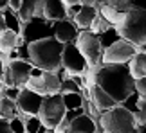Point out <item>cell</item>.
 I'll list each match as a JSON object with an SVG mask.
<instances>
[{"label":"cell","instance_id":"1","mask_svg":"<svg viewBox=\"0 0 146 133\" xmlns=\"http://www.w3.org/2000/svg\"><path fill=\"white\" fill-rule=\"evenodd\" d=\"M96 85L101 86L117 104L135 92V79L132 77L128 65H103L98 66Z\"/></svg>","mask_w":146,"mask_h":133},{"label":"cell","instance_id":"2","mask_svg":"<svg viewBox=\"0 0 146 133\" xmlns=\"http://www.w3.org/2000/svg\"><path fill=\"white\" fill-rule=\"evenodd\" d=\"M63 43L56 38H47L29 43V63L43 72H58L61 68V52Z\"/></svg>","mask_w":146,"mask_h":133},{"label":"cell","instance_id":"3","mask_svg":"<svg viewBox=\"0 0 146 133\" xmlns=\"http://www.w3.org/2000/svg\"><path fill=\"white\" fill-rule=\"evenodd\" d=\"M115 29L123 40L130 41L141 51L146 45V11L132 7L123 14V20L115 25Z\"/></svg>","mask_w":146,"mask_h":133},{"label":"cell","instance_id":"4","mask_svg":"<svg viewBox=\"0 0 146 133\" xmlns=\"http://www.w3.org/2000/svg\"><path fill=\"white\" fill-rule=\"evenodd\" d=\"M98 124L101 133H139V126L133 113L125 110L121 104L101 112Z\"/></svg>","mask_w":146,"mask_h":133},{"label":"cell","instance_id":"5","mask_svg":"<svg viewBox=\"0 0 146 133\" xmlns=\"http://www.w3.org/2000/svg\"><path fill=\"white\" fill-rule=\"evenodd\" d=\"M65 104H63V97L61 93H54V95H45L42 101L40 112H38V119L42 120V124L45 126L49 131L56 130L61 120L65 117Z\"/></svg>","mask_w":146,"mask_h":133},{"label":"cell","instance_id":"6","mask_svg":"<svg viewBox=\"0 0 146 133\" xmlns=\"http://www.w3.org/2000/svg\"><path fill=\"white\" fill-rule=\"evenodd\" d=\"M74 45L78 47V51L81 52V56L87 59V63L90 68L101 65V56H103V49L99 45V38L98 34H94L90 31H80L78 38L74 40Z\"/></svg>","mask_w":146,"mask_h":133},{"label":"cell","instance_id":"7","mask_svg":"<svg viewBox=\"0 0 146 133\" xmlns=\"http://www.w3.org/2000/svg\"><path fill=\"white\" fill-rule=\"evenodd\" d=\"M33 65L29 61H22V59H11V61L4 66V74H2V83L4 88L7 86H16V88H24L27 79L31 77Z\"/></svg>","mask_w":146,"mask_h":133},{"label":"cell","instance_id":"8","mask_svg":"<svg viewBox=\"0 0 146 133\" xmlns=\"http://www.w3.org/2000/svg\"><path fill=\"white\" fill-rule=\"evenodd\" d=\"M139 52V49L135 45H132L130 41L121 40L115 41L112 47L105 49L103 56H101V63L103 65H128L130 59Z\"/></svg>","mask_w":146,"mask_h":133},{"label":"cell","instance_id":"9","mask_svg":"<svg viewBox=\"0 0 146 133\" xmlns=\"http://www.w3.org/2000/svg\"><path fill=\"white\" fill-rule=\"evenodd\" d=\"M22 38L24 43H35L40 40H47V38H54V31H52V22H49L45 18H33L29 22H25L22 27Z\"/></svg>","mask_w":146,"mask_h":133},{"label":"cell","instance_id":"10","mask_svg":"<svg viewBox=\"0 0 146 133\" xmlns=\"http://www.w3.org/2000/svg\"><path fill=\"white\" fill-rule=\"evenodd\" d=\"M61 68H65L69 76H85L90 66L74 43H67L61 52Z\"/></svg>","mask_w":146,"mask_h":133},{"label":"cell","instance_id":"11","mask_svg":"<svg viewBox=\"0 0 146 133\" xmlns=\"http://www.w3.org/2000/svg\"><path fill=\"white\" fill-rule=\"evenodd\" d=\"M42 101L43 97L38 95V93L27 90V88H22L20 93H18V99H16V108H18V113H24V115H38L40 112V106H42Z\"/></svg>","mask_w":146,"mask_h":133},{"label":"cell","instance_id":"12","mask_svg":"<svg viewBox=\"0 0 146 133\" xmlns=\"http://www.w3.org/2000/svg\"><path fill=\"white\" fill-rule=\"evenodd\" d=\"M52 31H54V38L60 43H74L78 38V27L72 24V20H60V22H52Z\"/></svg>","mask_w":146,"mask_h":133},{"label":"cell","instance_id":"13","mask_svg":"<svg viewBox=\"0 0 146 133\" xmlns=\"http://www.w3.org/2000/svg\"><path fill=\"white\" fill-rule=\"evenodd\" d=\"M42 13H43V0H24L20 9L16 11L22 24H25V22H29L33 18H40Z\"/></svg>","mask_w":146,"mask_h":133},{"label":"cell","instance_id":"14","mask_svg":"<svg viewBox=\"0 0 146 133\" xmlns=\"http://www.w3.org/2000/svg\"><path fill=\"white\" fill-rule=\"evenodd\" d=\"M88 95H90V103L99 110V112H106V110L117 106V103L98 85H92L88 88Z\"/></svg>","mask_w":146,"mask_h":133},{"label":"cell","instance_id":"15","mask_svg":"<svg viewBox=\"0 0 146 133\" xmlns=\"http://www.w3.org/2000/svg\"><path fill=\"white\" fill-rule=\"evenodd\" d=\"M42 16L49 22H60L67 18V7L61 0H43Z\"/></svg>","mask_w":146,"mask_h":133},{"label":"cell","instance_id":"16","mask_svg":"<svg viewBox=\"0 0 146 133\" xmlns=\"http://www.w3.org/2000/svg\"><path fill=\"white\" fill-rule=\"evenodd\" d=\"M22 43H24V38H22L20 34H16V32L9 31V29L0 31V54L9 56V54L13 52L18 45H22Z\"/></svg>","mask_w":146,"mask_h":133},{"label":"cell","instance_id":"17","mask_svg":"<svg viewBox=\"0 0 146 133\" xmlns=\"http://www.w3.org/2000/svg\"><path fill=\"white\" fill-rule=\"evenodd\" d=\"M98 16V9L90 7V5H81V9L78 11V14L72 18V24H74L80 31H90V25L94 18Z\"/></svg>","mask_w":146,"mask_h":133},{"label":"cell","instance_id":"18","mask_svg":"<svg viewBox=\"0 0 146 133\" xmlns=\"http://www.w3.org/2000/svg\"><path fill=\"white\" fill-rule=\"evenodd\" d=\"M65 133H96V122L88 115H81L69 124Z\"/></svg>","mask_w":146,"mask_h":133},{"label":"cell","instance_id":"19","mask_svg":"<svg viewBox=\"0 0 146 133\" xmlns=\"http://www.w3.org/2000/svg\"><path fill=\"white\" fill-rule=\"evenodd\" d=\"M128 70L135 81L141 77H146V52H137L128 63Z\"/></svg>","mask_w":146,"mask_h":133},{"label":"cell","instance_id":"20","mask_svg":"<svg viewBox=\"0 0 146 133\" xmlns=\"http://www.w3.org/2000/svg\"><path fill=\"white\" fill-rule=\"evenodd\" d=\"M2 14H4L5 29L13 31V32H16V34H22V27H24V24L20 22L18 14H16V11H13L11 7H5V9L2 11Z\"/></svg>","mask_w":146,"mask_h":133},{"label":"cell","instance_id":"21","mask_svg":"<svg viewBox=\"0 0 146 133\" xmlns=\"http://www.w3.org/2000/svg\"><path fill=\"white\" fill-rule=\"evenodd\" d=\"M98 14L101 16L103 20H106L110 25H119V22L123 20V14L125 13H119V11H115L114 7H110L108 4H105V5H101V7H98Z\"/></svg>","mask_w":146,"mask_h":133},{"label":"cell","instance_id":"22","mask_svg":"<svg viewBox=\"0 0 146 133\" xmlns=\"http://www.w3.org/2000/svg\"><path fill=\"white\" fill-rule=\"evenodd\" d=\"M18 115V108H16V103L7 99L5 95H0V119L11 120L13 117Z\"/></svg>","mask_w":146,"mask_h":133},{"label":"cell","instance_id":"23","mask_svg":"<svg viewBox=\"0 0 146 133\" xmlns=\"http://www.w3.org/2000/svg\"><path fill=\"white\" fill-rule=\"evenodd\" d=\"M25 122V133H47L49 130L42 124V120L38 119V115H24L18 113Z\"/></svg>","mask_w":146,"mask_h":133},{"label":"cell","instance_id":"24","mask_svg":"<svg viewBox=\"0 0 146 133\" xmlns=\"http://www.w3.org/2000/svg\"><path fill=\"white\" fill-rule=\"evenodd\" d=\"M43 81H45L47 95L60 93V90H61V81H60V77L56 76V72H43Z\"/></svg>","mask_w":146,"mask_h":133},{"label":"cell","instance_id":"25","mask_svg":"<svg viewBox=\"0 0 146 133\" xmlns=\"http://www.w3.org/2000/svg\"><path fill=\"white\" fill-rule=\"evenodd\" d=\"M98 38H99V45H101V49H103V51H105V49H108V47H112L115 41L121 40V36L117 34V29H115V27L106 29L105 32H101Z\"/></svg>","mask_w":146,"mask_h":133},{"label":"cell","instance_id":"26","mask_svg":"<svg viewBox=\"0 0 146 133\" xmlns=\"http://www.w3.org/2000/svg\"><path fill=\"white\" fill-rule=\"evenodd\" d=\"M63 97V104L67 110H76V108H83L87 97H83V93H61Z\"/></svg>","mask_w":146,"mask_h":133},{"label":"cell","instance_id":"27","mask_svg":"<svg viewBox=\"0 0 146 133\" xmlns=\"http://www.w3.org/2000/svg\"><path fill=\"white\" fill-rule=\"evenodd\" d=\"M60 93H81V86L72 79V77H67L65 81H61V90Z\"/></svg>","mask_w":146,"mask_h":133},{"label":"cell","instance_id":"28","mask_svg":"<svg viewBox=\"0 0 146 133\" xmlns=\"http://www.w3.org/2000/svg\"><path fill=\"white\" fill-rule=\"evenodd\" d=\"M110 27H114V25H110L106 20H103L101 16L98 14L96 18H94V22H92V25H90V32H94V34H101V32H105L106 29H110Z\"/></svg>","mask_w":146,"mask_h":133},{"label":"cell","instance_id":"29","mask_svg":"<svg viewBox=\"0 0 146 133\" xmlns=\"http://www.w3.org/2000/svg\"><path fill=\"white\" fill-rule=\"evenodd\" d=\"M133 117H135V120H137V126H144L146 124V99L139 97L137 112L133 113Z\"/></svg>","mask_w":146,"mask_h":133},{"label":"cell","instance_id":"30","mask_svg":"<svg viewBox=\"0 0 146 133\" xmlns=\"http://www.w3.org/2000/svg\"><path fill=\"white\" fill-rule=\"evenodd\" d=\"M137 104H139V95H137V92H133L132 95H128L125 101L121 103V106L128 110V112H132V113H135L137 112Z\"/></svg>","mask_w":146,"mask_h":133},{"label":"cell","instance_id":"31","mask_svg":"<svg viewBox=\"0 0 146 133\" xmlns=\"http://www.w3.org/2000/svg\"><path fill=\"white\" fill-rule=\"evenodd\" d=\"M106 4L119 13H126L132 9V0H106Z\"/></svg>","mask_w":146,"mask_h":133},{"label":"cell","instance_id":"32","mask_svg":"<svg viewBox=\"0 0 146 133\" xmlns=\"http://www.w3.org/2000/svg\"><path fill=\"white\" fill-rule=\"evenodd\" d=\"M9 126H11V131L13 133H25V122L20 115H16L9 120Z\"/></svg>","mask_w":146,"mask_h":133},{"label":"cell","instance_id":"33","mask_svg":"<svg viewBox=\"0 0 146 133\" xmlns=\"http://www.w3.org/2000/svg\"><path fill=\"white\" fill-rule=\"evenodd\" d=\"M22 88H16V86H7L2 90V95H5L7 99H11V101H16L18 99V93H20Z\"/></svg>","mask_w":146,"mask_h":133},{"label":"cell","instance_id":"34","mask_svg":"<svg viewBox=\"0 0 146 133\" xmlns=\"http://www.w3.org/2000/svg\"><path fill=\"white\" fill-rule=\"evenodd\" d=\"M135 92L141 99H146V77H141L135 81Z\"/></svg>","mask_w":146,"mask_h":133},{"label":"cell","instance_id":"35","mask_svg":"<svg viewBox=\"0 0 146 133\" xmlns=\"http://www.w3.org/2000/svg\"><path fill=\"white\" fill-rule=\"evenodd\" d=\"M0 133H13L11 131V126H9V120L0 119Z\"/></svg>","mask_w":146,"mask_h":133},{"label":"cell","instance_id":"36","mask_svg":"<svg viewBox=\"0 0 146 133\" xmlns=\"http://www.w3.org/2000/svg\"><path fill=\"white\" fill-rule=\"evenodd\" d=\"M132 7H133V9L146 11V0H132Z\"/></svg>","mask_w":146,"mask_h":133},{"label":"cell","instance_id":"37","mask_svg":"<svg viewBox=\"0 0 146 133\" xmlns=\"http://www.w3.org/2000/svg\"><path fill=\"white\" fill-rule=\"evenodd\" d=\"M22 2H24V0H9V7L13 9V11H18L20 5H22Z\"/></svg>","mask_w":146,"mask_h":133},{"label":"cell","instance_id":"38","mask_svg":"<svg viewBox=\"0 0 146 133\" xmlns=\"http://www.w3.org/2000/svg\"><path fill=\"white\" fill-rule=\"evenodd\" d=\"M80 4L81 5H90V7H96L98 0H80Z\"/></svg>","mask_w":146,"mask_h":133},{"label":"cell","instance_id":"39","mask_svg":"<svg viewBox=\"0 0 146 133\" xmlns=\"http://www.w3.org/2000/svg\"><path fill=\"white\" fill-rule=\"evenodd\" d=\"M61 2L65 4V7H70V5H76V4H80V0H61Z\"/></svg>","mask_w":146,"mask_h":133},{"label":"cell","instance_id":"40","mask_svg":"<svg viewBox=\"0 0 146 133\" xmlns=\"http://www.w3.org/2000/svg\"><path fill=\"white\" fill-rule=\"evenodd\" d=\"M5 7H9V0H0V11H4Z\"/></svg>","mask_w":146,"mask_h":133},{"label":"cell","instance_id":"41","mask_svg":"<svg viewBox=\"0 0 146 133\" xmlns=\"http://www.w3.org/2000/svg\"><path fill=\"white\" fill-rule=\"evenodd\" d=\"M5 29V24H4V14H2V11H0V31H4Z\"/></svg>","mask_w":146,"mask_h":133},{"label":"cell","instance_id":"42","mask_svg":"<svg viewBox=\"0 0 146 133\" xmlns=\"http://www.w3.org/2000/svg\"><path fill=\"white\" fill-rule=\"evenodd\" d=\"M2 74H4V61H2V58H0V79H2Z\"/></svg>","mask_w":146,"mask_h":133},{"label":"cell","instance_id":"43","mask_svg":"<svg viewBox=\"0 0 146 133\" xmlns=\"http://www.w3.org/2000/svg\"><path fill=\"white\" fill-rule=\"evenodd\" d=\"M139 133H146V126H139Z\"/></svg>","mask_w":146,"mask_h":133},{"label":"cell","instance_id":"44","mask_svg":"<svg viewBox=\"0 0 146 133\" xmlns=\"http://www.w3.org/2000/svg\"><path fill=\"white\" fill-rule=\"evenodd\" d=\"M2 90H4V86H2V83H0V95H2Z\"/></svg>","mask_w":146,"mask_h":133},{"label":"cell","instance_id":"45","mask_svg":"<svg viewBox=\"0 0 146 133\" xmlns=\"http://www.w3.org/2000/svg\"><path fill=\"white\" fill-rule=\"evenodd\" d=\"M47 133H54V131H47Z\"/></svg>","mask_w":146,"mask_h":133},{"label":"cell","instance_id":"46","mask_svg":"<svg viewBox=\"0 0 146 133\" xmlns=\"http://www.w3.org/2000/svg\"><path fill=\"white\" fill-rule=\"evenodd\" d=\"M144 126H146V124H144Z\"/></svg>","mask_w":146,"mask_h":133}]
</instances>
